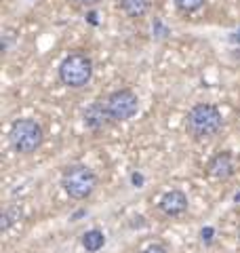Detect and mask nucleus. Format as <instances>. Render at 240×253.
<instances>
[{"label":"nucleus","instance_id":"4","mask_svg":"<svg viewBox=\"0 0 240 253\" xmlns=\"http://www.w3.org/2000/svg\"><path fill=\"white\" fill-rule=\"evenodd\" d=\"M61 186L70 199L82 201L93 194L97 186V175L86 165H72L61 173Z\"/></svg>","mask_w":240,"mask_h":253},{"label":"nucleus","instance_id":"3","mask_svg":"<svg viewBox=\"0 0 240 253\" xmlns=\"http://www.w3.org/2000/svg\"><path fill=\"white\" fill-rule=\"evenodd\" d=\"M93 76V61L84 53H70L59 63V81L70 89H80L89 84Z\"/></svg>","mask_w":240,"mask_h":253},{"label":"nucleus","instance_id":"9","mask_svg":"<svg viewBox=\"0 0 240 253\" xmlns=\"http://www.w3.org/2000/svg\"><path fill=\"white\" fill-rule=\"evenodd\" d=\"M120 9L129 17H141L150 9V0H120Z\"/></svg>","mask_w":240,"mask_h":253},{"label":"nucleus","instance_id":"10","mask_svg":"<svg viewBox=\"0 0 240 253\" xmlns=\"http://www.w3.org/2000/svg\"><path fill=\"white\" fill-rule=\"evenodd\" d=\"M103 245H106V236H103L101 230H86L82 234V247L89 251V253L99 251Z\"/></svg>","mask_w":240,"mask_h":253},{"label":"nucleus","instance_id":"13","mask_svg":"<svg viewBox=\"0 0 240 253\" xmlns=\"http://www.w3.org/2000/svg\"><path fill=\"white\" fill-rule=\"evenodd\" d=\"M15 41V34L11 30H4V34H2V51H9V46L13 44Z\"/></svg>","mask_w":240,"mask_h":253},{"label":"nucleus","instance_id":"22","mask_svg":"<svg viewBox=\"0 0 240 253\" xmlns=\"http://www.w3.org/2000/svg\"><path fill=\"white\" fill-rule=\"evenodd\" d=\"M238 239H240V226H238Z\"/></svg>","mask_w":240,"mask_h":253},{"label":"nucleus","instance_id":"7","mask_svg":"<svg viewBox=\"0 0 240 253\" xmlns=\"http://www.w3.org/2000/svg\"><path fill=\"white\" fill-rule=\"evenodd\" d=\"M234 158H232L230 152H217L215 154L209 165H206V171H209V175L215 177V179H228L234 175Z\"/></svg>","mask_w":240,"mask_h":253},{"label":"nucleus","instance_id":"20","mask_svg":"<svg viewBox=\"0 0 240 253\" xmlns=\"http://www.w3.org/2000/svg\"><path fill=\"white\" fill-rule=\"evenodd\" d=\"M234 41H236V42H240V30L236 32V36H234Z\"/></svg>","mask_w":240,"mask_h":253},{"label":"nucleus","instance_id":"19","mask_svg":"<svg viewBox=\"0 0 240 253\" xmlns=\"http://www.w3.org/2000/svg\"><path fill=\"white\" fill-rule=\"evenodd\" d=\"M89 21L95 26V23H97V13H89Z\"/></svg>","mask_w":240,"mask_h":253},{"label":"nucleus","instance_id":"6","mask_svg":"<svg viewBox=\"0 0 240 253\" xmlns=\"http://www.w3.org/2000/svg\"><path fill=\"white\" fill-rule=\"evenodd\" d=\"M110 123H114V121L110 118V112H108V108H106V101H95V104H91L89 108L84 110V125L89 126L91 131L106 129Z\"/></svg>","mask_w":240,"mask_h":253},{"label":"nucleus","instance_id":"14","mask_svg":"<svg viewBox=\"0 0 240 253\" xmlns=\"http://www.w3.org/2000/svg\"><path fill=\"white\" fill-rule=\"evenodd\" d=\"M152 32H154V36H160V38H164L166 34H169V30H166L160 21H156V23H154V28H152Z\"/></svg>","mask_w":240,"mask_h":253},{"label":"nucleus","instance_id":"12","mask_svg":"<svg viewBox=\"0 0 240 253\" xmlns=\"http://www.w3.org/2000/svg\"><path fill=\"white\" fill-rule=\"evenodd\" d=\"M175 4H177V9L183 13H194L204 4V0H175Z\"/></svg>","mask_w":240,"mask_h":253},{"label":"nucleus","instance_id":"1","mask_svg":"<svg viewBox=\"0 0 240 253\" xmlns=\"http://www.w3.org/2000/svg\"><path fill=\"white\" fill-rule=\"evenodd\" d=\"M186 125H188V131L196 139H206V137L217 135L221 131L223 118H221V112L213 104H196L188 112Z\"/></svg>","mask_w":240,"mask_h":253},{"label":"nucleus","instance_id":"16","mask_svg":"<svg viewBox=\"0 0 240 253\" xmlns=\"http://www.w3.org/2000/svg\"><path fill=\"white\" fill-rule=\"evenodd\" d=\"M143 253H166V249L162 247V245H150V247Z\"/></svg>","mask_w":240,"mask_h":253},{"label":"nucleus","instance_id":"18","mask_svg":"<svg viewBox=\"0 0 240 253\" xmlns=\"http://www.w3.org/2000/svg\"><path fill=\"white\" fill-rule=\"evenodd\" d=\"M76 4H80V6H93V4H97L99 0H74Z\"/></svg>","mask_w":240,"mask_h":253},{"label":"nucleus","instance_id":"15","mask_svg":"<svg viewBox=\"0 0 240 253\" xmlns=\"http://www.w3.org/2000/svg\"><path fill=\"white\" fill-rule=\"evenodd\" d=\"M213 234H215V230H213L211 226H209V228H202V230H200V236H202V241H204V243H211V241H213Z\"/></svg>","mask_w":240,"mask_h":253},{"label":"nucleus","instance_id":"17","mask_svg":"<svg viewBox=\"0 0 240 253\" xmlns=\"http://www.w3.org/2000/svg\"><path fill=\"white\" fill-rule=\"evenodd\" d=\"M131 181H133V184L137 186V188H141V186H143V181H146V179H143L141 173H133V175H131Z\"/></svg>","mask_w":240,"mask_h":253},{"label":"nucleus","instance_id":"8","mask_svg":"<svg viewBox=\"0 0 240 253\" xmlns=\"http://www.w3.org/2000/svg\"><path fill=\"white\" fill-rule=\"evenodd\" d=\"M160 211L169 217H175V215H181L183 211L188 209V196L181 192V190H169L162 199L158 203Z\"/></svg>","mask_w":240,"mask_h":253},{"label":"nucleus","instance_id":"5","mask_svg":"<svg viewBox=\"0 0 240 253\" xmlns=\"http://www.w3.org/2000/svg\"><path fill=\"white\" fill-rule=\"evenodd\" d=\"M106 108L110 112V118L114 123H122V121H129L137 114L139 110V99L137 95L129 89H118L114 93L108 95L106 99Z\"/></svg>","mask_w":240,"mask_h":253},{"label":"nucleus","instance_id":"21","mask_svg":"<svg viewBox=\"0 0 240 253\" xmlns=\"http://www.w3.org/2000/svg\"><path fill=\"white\" fill-rule=\"evenodd\" d=\"M234 201H236V203H240V192H236V196H234Z\"/></svg>","mask_w":240,"mask_h":253},{"label":"nucleus","instance_id":"2","mask_svg":"<svg viewBox=\"0 0 240 253\" xmlns=\"http://www.w3.org/2000/svg\"><path fill=\"white\" fill-rule=\"evenodd\" d=\"M9 141L15 152L19 154H32L42 146L44 131L36 121L32 118H17L9 129Z\"/></svg>","mask_w":240,"mask_h":253},{"label":"nucleus","instance_id":"11","mask_svg":"<svg viewBox=\"0 0 240 253\" xmlns=\"http://www.w3.org/2000/svg\"><path fill=\"white\" fill-rule=\"evenodd\" d=\"M19 219H21V209L19 207H9L2 215H0V230L6 232L13 224H17Z\"/></svg>","mask_w":240,"mask_h":253}]
</instances>
